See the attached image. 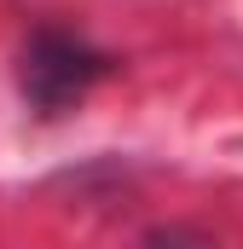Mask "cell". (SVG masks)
I'll use <instances>...</instances> for the list:
<instances>
[{
    "label": "cell",
    "mask_w": 243,
    "mask_h": 249,
    "mask_svg": "<svg viewBox=\"0 0 243 249\" xmlns=\"http://www.w3.org/2000/svg\"><path fill=\"white\" fill-rule=\"evenodd\" d=\"M156 249H203V244H191V238H162Z\"/></svg>",
    "instance_id": "7a4b0ae2"
},
{
    "label": "cell",
    "mask_w": 243,
    "mask_h": 249,
    "mask_svg": "<svg viewBox=\"0 0 243 249\" xmlns=\"http://www.w3.org/2000/svg\"><path fill=\"white\" fill-rule=\"evenodd\" d=\"M104 70H110V58L93 53L87 41L64 35V29H41L23 47V99L41 116H58L75 99H87L93 81H104Z\"/></svg>",
    "instance_id": "6da1fadb"
}]
</instances>
